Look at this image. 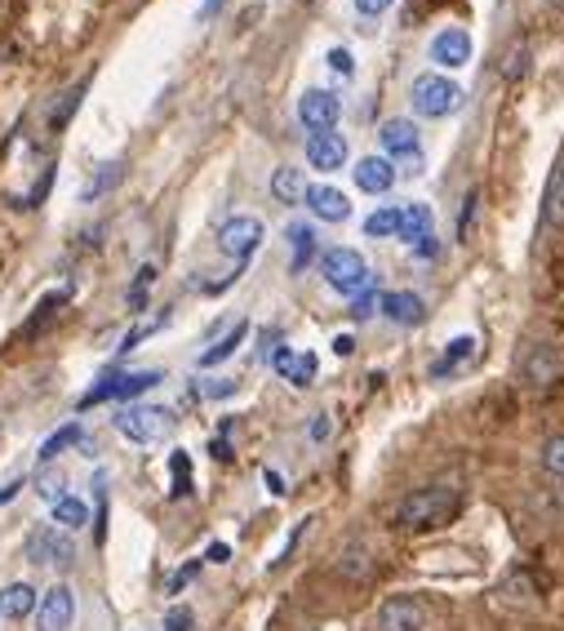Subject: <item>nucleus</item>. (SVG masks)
Segmentation results:
<instances>
[{
    "label": "nucleus",
    "mask_w": 564,
    "mask_h": 631,
    "mask_svg": "<svg viewBox=\"0 0 564 631\" xmlns=\"http://www.w3.org/2000/svg\"><path fill=\"white\" fill-rule=\"evenodd\" d=\"M458 502H463V485H458L454 476H440V480H431V485L405 494V498L396 502L391 520L400 524V530L427 534V530H435V524H444L449 516H454Z\"/></svg>",
    "instance_id": "obj_1"
},
{
    "label": "nucleus",
    "mask_w": 564,
    "mask_h": 631,
    "mask_svg": "<svg viewBox=\"0 0 564 631\" xmlns=\"http://www.w3.org/2000/svg\"><path fill=\"white\" fill-rule=\"evenodd\" d=\"M320 276L329 280V289H338L343 298H356L369 289V263L361 258V250H347V245H338V250H324L320 254Z\"/></svg>",
    "instance_id": "obj_2"
},
{
    "label": "nucleus",
    "mask_w": 564,
    "mask_h": 631,
    "mask_svg": "<svg viewBox=\"0 0 564 631\" xmlns=\"http://www.w3.org/2000/svg\"><path fill=\"white\" fill-rule=\"evenodd\" d=\"M117 432L134 445H156L174 432V413L156 409V405H130V409L117 413Z\"/></svg>",
    "instance_id": "obj_3"
},
{
    "label": "nucleus",
    "mask_w": 564,
    "mask_h": 631,
    "mask_svg": "<svg viewBox=\"0 0 564 631\" xmlns=\"http://www.w3.org/2000/svg\"><path fill=\"white\" fill-rule=\"evenodd\" d=\"M458 102H463V89L449 80V76L427 71V76L413 80V112L427 117V121H440V117H449V112H458Z\"/></svg>",
    "instance_id": "obj_4"
},
{
    "label": "nucleus",
    "mask_w": 564,
    "mask_h": 631,
    "mask_svg": "<svg viewBox=\"0 0 564 631\" xmlns=\"http://www.w3.org/2000/svg\"><path fill=\"white\" fill-rule=\"evenodd\" d=\"M156 383H161L156 369H143V374H111V378H102L98 387H89V391L80 396V409H93V405H102V400H130V396H143V391H152Z\"/></svg>",
    "instance_id": "obj_5"
},
{
    "label": "nucleus",
    "mask_w": 564,
    "mask_h": 631,
    "mask_svg": "<svg viewBox=\"0 0 564 631\" xmlns=\"http://www.w3.org/2000/svg\"><path fill=\"white\" fill-rule=\"evenodd\" d=\"M258 245H263V223L250 219V214H236V219H228L218 228V250L228 258H236V263H245Z\"/></svg>",
    "instance_id": "obj_6"
},
{
    "label": "nucleus",
    "mask_w": 564,
    "mask_h": 631,
    "mask_svg": "<svg viewBox=\"0 0 564 631\" xmlns=\"http://www.w3.org/2000/svg\"><path fill=\"white\" fill-rule=\"evenodd\" d=\"M71 622H76V591L58 583L36 600V631H67Z\"/></svg>",
    "instance_id": "obj_7"
},
{
    "label": "nucleus",
    "mask_w": 564,
    "mask_h": 631,
    "mask_svg": "<svg viewBox=\"0 0 564 631\" xmlns=\"http://www.w3.org/2000/svg\"><path fill=\"white\" fill-rule=\"evenodd\" d=\"M27 561L32 565H71V539L58 524H41L27 534Z\"/></svg>",
    "instance_id": "obj_8"
},
{
    "label": "nucleus",
    "mask_w": 564,
    "mask_h": 631,
    "mask_svg": "<svg viewBox=\"0 0 564 631\" xmlns=\"http://www.w3.org/2000/svg\"><path fill=\"white\" fill-rule=\"evenodd\" d=\"M338 117H343V108H338V98L329 89H307L298 98V121L311 130V134H329L338 125Z\"/></svg>",
    "instance_id": "obj_9"
},
{
    "label": "nucleus",
    "mask_w": 564,
    "mask_h": 631,
    "mask_svg": "<svg viewBox=\"0 0 564 631\" xmlns=\"http://www.w3.org/2000/svg\"><path fill=\"white\" fill-rule=\"evenodd\" d=\"M378 631H427V609L413 596H391L378 609Z\"/></svg>",
    "instance_id": "obj_10"
},
{
    "label": "nucleus",
    "mask_w": 564,
    "mask_h": 631,
    "mask_svg": "<svg viewBox=\"0 0 564 631\" xmlns=\"http://www.w3.org/2000/svg\"><path fill=\"white\" fill-rule=\"evenodd\" d=\"M302 200H307V209L320 219V223H347L352 219V200L338 191V187H324V182H316V187H307L302 191Z\"/></svg>",
    "instance_id": "obj_11"
},
{
    "label": "nucleus",
    "mask_w": 564,
    "mask_h": 631,
    "mask_svg": "<svg viewBox=\"0 0 564 631\" xmlns=\"http://www.w3.org/2000/svg\"><path fill=\"white\" fill-rule=\"evenodd\" d=\"M307 160H311V169H320V174H333V169H343L347 165V139L343 134H311L307 139Z\"/></svg>",
    "instance_id": "obj_12"
},
{
    "label": "nucleus",
    "mask_w": 564,
    "mask_h": 631,
    "mask_svg": "<svg viewBox=\"0 0 564 631\" xmlns=\"http://www.w3.org/2000/svg\"><path fill=\"white\" fill-rule=\"evenodd\" d=\"M431 63H440V67H467L472 63V36L463 27H444L431 41Z\"/></svg>",
    "instance_id": "obj_13"
},
{
    "label": "nucleus",
    "mask_w": 564,
    "mask_h": 631,
    "mask_svg": "<svg viewBox=\"0 0 564 631\" xmlns=\"http://www.w3.org/2000/svg\"><path fill=\"white\" fill-rule=\"evenodd\" d=\"M272 369H276L285 383L307 387V383L316 378V356H311V352H289V347H276V352H272Z\"/></svg>",
    "instance_id": "obj_14"
},
{
    "label": "nucleus",
    "mask_w": 564,
    "mask_h": 631,
    "mask_svg": "<svg viewBox=\"0 0 564 631\" xmlns=\"http://www.w3.org/2000/svg\"><path fill=\"white\" fill-rule=\"evenodd\" d=\"M378 139H383L387 156H400V160H413V165H418V130H413V121H387V125L378 130Z\"/></svg>",
    "instance_id": "obj_15"
},
{
    "label": "nucleus",
    "mask_w": 564,
    "mask_h": 631,
    "mask_svg": "<svg viewBox=\"0 0 564 631\" xmlns=\"http://www.w3.org/2000/svg\"><path fill=\"white\" fill-rule=\"evenodd\" d=\"M356 182H361V191L383 196V191H391V187H396V165H391V160H383V156H365V160L356 165Z\"/></svg>",
    "instance_id": "obj_16"
},
{
    "label": "nucleus",
    "mask_w": 564,
    "mask_h": 631,
    "mask_svg": "<svg viewBox=\"0 0 564 631\" xmlns=\"http://www.w3.org/2000/svg\"><path fill=\"white\" fill-rule=\"evenodd\" d=\"M378 307L387 311V321H396V325H418V321H422V298H418V294H409V289L383 294V298H378Z\"/></svg>",
    "instance_id": "obj_17"
},
{
    "label": "nucleus",
    "mask_w": 564,
    "mask_h": 631,
    "mask_svg": "<svg viewBox=\"0 0 564 631\" xmlns=\"http://www.w3.org/2000/svg\"><path fill=\"white\" fill-rule=\"evenodd\" d=\"M36 587L32 583H10L5 591H0V618H10V622H23L32 609H36Z\"/></svg>",
    "instance_id": "obj_18"
},
{
    "label": "nucleus",
    "mask_w": 564,
    "mask_h": 631,
    "mask_svg": "<svg viewBox=\"0 0 564 631\" xmlns=\"http://www.w3.org/2000/svg\"><path fill=\"white\" fill-rule=\"evenodd\" d=\"M400 241H409V245H418V241H427L431 236V209L427 204H405L400 209V232H396Z\"/></svg>",
    "instance_id": "obj_19"
},
{
    "label": "nucleus",
    "mask_w": 564,
    "mask_h": 631,
    "mask_svg": "<svg viewBox=\"0 0 564 631\" xmlns=\"http://www.w3.org/2000/svg\"><path fill=\"white\" fill-rule=\"evenodd\" d=\"M520 369H524V378H529L533 387H551V383H555V352H551V347H533Z\"/></svg>",
    "instance_id": "obj_20"
},
{
    "label": "nucleus",
    "mask_w": 564,
    "mask_h": 631,
    "mask_svg": "<svg viewBox=\"0 0 564 631\" xmlns=\"http://www.w3.org/2000/svg\"><path fill=\"white\" fill-rule=\"evenodd\" d=\"M54 524H58L63 534H71V530H80V524H89V507H85L80 498L63 494V498L54 502Z\"/></svg>",
    "instance_id": "obj_21"
},
{
    "label": "nucleus",
    "mask_w": 564,
    "mask_h": 631,
    "mask_svg": "<svg viewBox=\"0 0 564 631\" xmlns=\"http://www.w3.org/2000/svg\"><path fill=\"white\" fill-rule=\"evenodd\" d=\"M302 191H307V182H302V174H298V169H289V165H285V169H276V174H272V196H276L280 204H298V200H302Z\"/></svg>",
    "instance_id": "obj_22"
},
{
    "label": "nucleus",
    "mask_w": 564,
    "mask_h": 631,
    "mask_svg": "<svg viewBox=\"0 0 564 631\" xmlns=\"http://www.w3.org/2000/svg\"><path fill=\"white\" fill-rule=\"evenodd\" d=\"M245 334H250V321H236V330H232L228 339H222V343H213V347L200 356V365H204V369H213V365H222L228 356H236V347L245 343Z\"/></svg>",
    "instance_id": "obj_23"
},
{
    "label": "nucleus",
    "mask_w": 564,
    "mask_h": 631,
    "mask_svg": "<svg viewBox=\"0 0 564 631\" xmlns=\"http://www.w3.org/2000/svg\"><path fill=\"white\" fill-rule=\"evenodd\" d=\"M338 574H343V578H352V583H365V578L374 574V561H369V552H365V547H347L343 556H338Z\"/></svg>",
    "instance_id": "obj_24"
},
{
    "label": "nucleus",
    "mask_w": 564,
    "mask_h": 631,
    "mask_svg": "<svg viewBox=\"0 0 564 631\" xmlns=\"http://www.w3.org/2000/svg\"><path fill=\"white\" fill-rule=\"evenodd\" d=\"M472 352H476V339H454V343H449V352H444V356L431 365V378H444V374H454V369H458V365H463Z\"/></svg>",
    "instance_id": "obj_25"
},
{
    "label": "nucleus",
    "mask_w": 564,
    "mask_h": 631,
    "mask_svg": "<svg viewBox=\"0 0 564 631\" xmlns=\"http://www.w3.org/2000/svg\"><path fill=\"white\" fill-rule=\"evenodd\" d=\"M125 178V165L121 160H107V165H98V174L85 182V200H98L102 191H111V187H117Z\"/></svg>",
    "instance_id": "obj_26"
},
{
    "label": "nucleus",
    "mask_w": 564,
    "mask_h": 631,
    "mask_svg": "<svg viewBox=\"0 0 564 631\" xmlns=\"http://www.w3.org/2000/svg\"><path fill=\"white\" fill-rule=\"evenodd\" d=\"M289 245H294V272H302L316 258V232L307 223H294L289 228Z\"/></svg>",
    "instance_id": "obj_27"
},
{
    "label": "nucleus",
    "mask_w": 564,
    "mask_h": 631,
    "mask_svg": "<svg viewBox=\"0 0 564 631\" xmlns=\"http://www.w3.org/2000/svg\"><path fill=\"white\" fill-rule=\"evenodd\" d=\"M538 463H542V476H546V480H564V436H546Z\"/></svg>",
    "instance_id": "obj_28"
},
{
    "label": "nucleus",
    "mask_w": 564,
    "mask_h": 631,
    "mask_svg": "<svg viewBox=\"0 0 564 631\" xmlns=\"http://www.w3.org/2000/svg\"><path fill=\"white\" fill-rule=\"evenodd\" d=\"M546 219L555 228H564V156H560V165H555V174L546 182Z\"/></svg>",
    "instance_id": "obj_29"
},
{
    "label": "nucleus",
    "mask_w": 564,
    "mask_h": 631,
    "mask_svg": "<svg viewBox=\"0 0 564 631\" xmlns=\"http://www.w3.org/2000/svg\"><path fill=\"white\" fill-rule=\"evenodd\" d=\"M80 436H85V432H80V423H67L63 432H54V436L41 445V463H54V458H58L67 445H80Z\"/></svg>",
    "instance_id": "obj_30"
},
{
    "label": "nucleus",
    "mask_w": 564,
    "mask_h": 631,
    "mask_svg": "<svg viewBox=\"0 0 564 631\" xmlns=\"http://www.w3.org/2000/svg\"><path fill=\"white\" fill-rule=\"evenodd\" d=\"M365 232L378 236V241H383V236H396V232H400V209H374V214L365 219Z\"/></svg>",
    "instance_id": "obj_31"
},
{
    "label": "nucleus",
    "mask_w": 564,
    "mask_h": 631,
    "mask_svg": "<svg viewBox=\"0 0 564 631\" xmlns=\"http://www.w3.org/2000/svg\"><path fill=\"white\" fill-rule=\"evenodd\" d=\"M36 494H41V498H49V507L63 498V472H58L54 463H45V472L36 476Z\"/></svg>",
    "instance_id": "obj_32"
},
{
    "label": "nucleus",
    "mask_w": 564,
    "mask_h": 631,
    "mask_svg": "<svg viewBox=\"0 0 564 631\" xmlns=\"http://www.w3.org/2000/svg\"><path fill=\"white\" fill-rule=\"evenodd\" d=\"M85 89H89V80H80L76 89H67V93H63V102L54 108V125H67V117L80 108V93H85Z\"/></svg>",
    "instance_id": "obj_33"
},
{
    "label": "nucleus",
    "mask_w": 564,
    "mask_h": 631,
    "mask_svg": "<svg viewBox=\"0 0 564 631\" xmlns=\"http://www.w3.org/2000/svg\"><path fill=\"white\" fill-rule=\"evenodd\" d=\"M169 467H174V489H169V494H174V498H183V494L191 489V480H187V454H183V450H174Z\"/></svg>",
    "instance_id": "obj_34"
},
{
    "label": "nucleus",
    "mask_w": 564,
    "mask_h": 631,
    "mask_svg": "<svg viewBox=\"0 0 564 631\" xmlns=\"http://www.w3.org/2000/svg\"><path fill=\"white\" fill-rule=\"evenodd\" d=\"M152 280H156V267H143V272H139V280H134V289H130V307H143V298H147Z\"/></svg>",
    "instance_id": "obj_35"
},
{
    "label": "nucleus",
    "mask_w": 564,
    "mask_h": 631,
    "mask_svg": "<svg viewBox=\"0 0 564 631\" xmlns=\"http://www.w3.org/2000/svg\"><path fill=\"white\" fill-rule=\"evenodd\" d=\"M329 67H333L338 76H343V80H347V76L356 71V58H352L347 49H329Z\"/></svg>",
    "instance_id": "obj_36"
},
{
    "label": "nucleus",
    "mask_w": 564,
    "mask_h": 631,
    "mask_svg": "<svg viewBox=\"0 0 564 631\" xmlns=\"http://www.w3.org/2000/svg\"><path fill=\"white\" fill-rule=\"evenodd\" d=\"M165 631H191V609L174 605V609L165 613Z\"/></svg>",
    "instance_id": "obj_37"
},
{
    "label": "nucleus",
    "mask_w": 564,
    "mask_h": 631,
    "mask_svg": "<svg viewBox=\"0 0 564 631\" xmlns=\"http://www.w3.org/2000/svg\"><path fill=\"white\" fill-rule=\"evenodd\" d=\"M374 307H378V294H356V302H352V316H356V321H369V316H374Z\"/></svg>",
    "instance_id": "obj_38"
},
{
    "label": "nucleus",
    "mask_w": 564,
    "mask_h": 631,
    "mask_svg": "<svg viewBox=\"0 0 564 631\" xmlns=\"http://www.w3.org/2000/svg\"><path fill=\"white\" fill-rule=\"evenodd\" d=\"M161 325H165V321H152V325H139L134 334H125V343H121V356H125V352H134V347H139V343H143L147 334H156Z\"/></svg>",
    "instance_id": "obj_39"
},
{
    "label": "nucleus",
    "mask_w": 564,
    "mask_h": 631,
    "mask_svg": "<svg viewBox=\"0 0 564 631\" xmlns=\"http://www.w3.org/2000/svg\"><path fill=\"white\" fill-rule=\"evenodd\" d=\"M396 5V0H356V10L361 14H369V19H378V14H387Z\"/></svg>",
    "instance_id": "obj_40"
},
{
    "label": "nucleus",
    "mask_w": 564,
    "mask_h": 631,
    "mask_svg": "<svg viewBox=\"0 0 564 631\" xmlns=\"http://www.w3.org/2000/svg\"><path fill=\"white\" fill-rule=\"evenodd\" d=\"M196 574H200V561H196V565H187V569H178V574H174V583H169V591H183Z\"/></svg>",
    "instance_id": "obj_41"
},
{
    "label": "nucleus",
    "mask_w": 564,
    "mask_h": 631,
    "mask_svg": "<svg viewBox=\"0 0 564 631\" xmlns=\"http://www.w3.org/2000/svg\"><path fill=\"white\" fill-rule=\"evenodd\" d=\"M228 556H232V547H228V543H213V547L204 552V561H213V565H228Z\"/></svg>",
    "instance_id": "obj_42"
},
{
    "label": "nucleus",
    "mask_w": 564,
    "mask_h": 631,
    "mask_svg": "<svg viewBox=\"0 0 564 631\" xmlns=\"http://www.w3.org/2000/svg\"><path fill=\"white\" fill-rule=\"evenodd\" d=\"M232 391H236L232 378H213V387H204V396H232Z\"/></svg>",
    "instance_id": "obj_43"
},
{
    "label": "nucleus",
    "mask_w": 564,
    "mask_h": 631,
    "mask_svg": "<svg viewBox=\"0 0 564 631\" xmlns=\"http://www.w3.org/2000/svg\"><path fill=\"white\" fill-rule=\"evenodd\" d=\"M333 352H338V356H352V352H356V343H352L347 334H338V339H333Z\"/></svg>",
    "instance_id": "obj_44"
},
{
    "label": "nucleus",
    "mask_w": 564,
    "mask_h": 631,
    "mask_svg": "<svg viewBox=\"0 0 564 631\" xmlns=\"http://www.w3.org/2000/svg\"><path fill=\"white\" fill-rule=\"evenodd\" d=\"M324 436H329V418L320 413V418H316V423H311V441H324Z\"/></svg>",
    "instance_id": "obj_45"
},
{
    "label": "nucleus",
    "mask_w": 564,
    "mask_h": 631,
    "mask_svg": "<svg viewBox=\"0 0 564 631\" xmlns=\"http://www.w3.org/2000/svg\"><path fill=\"white\" fill-rule=\"evenodd\" d=\"M263 480H267V489H272V494H285V480H280V476H276V472H267V476H263Z\"/></svg>",
    "instance_id": "obj_46"
},
{
    "label": "nucleus",
    "mask_w": 564,
    "mask_h": 631,
    "mask_svg": "<svg viewBox=\"0 0 564 631\" xmlns=\"http://www.w3.org/2000/svg\"><path fill=\"white\" fill-rule=\"evenodd\" d=\"M222 5H228V0H204V10H200V14H204V19H213Z\"/></svg>",
    "instance_id": "obj_47"
},
{
    "label": "nucleus",
    "mask_w": 564,
    "mask_h": 631,
    "mask_svg": "<svg viewBox=\"0 0 564 631\" xmlns=\"http://www.w3.org/2000/svg\"><path fill=\"white\" fill-rule=\"evenodd\" d=\"M19 489H23V480H14V485H5V489H0V502H10V498H14Z\"/></svg>",
    "instance_id": "obj_48"
}]
</instances>
